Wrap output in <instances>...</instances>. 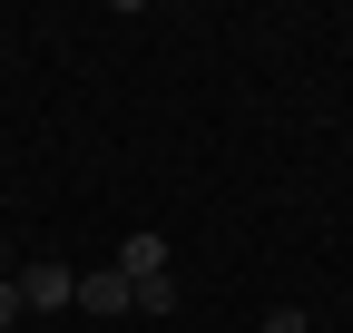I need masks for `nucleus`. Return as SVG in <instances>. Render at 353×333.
I'll return each instance as SVG.
<instances>
[{"mask_svg":"<svg viewBox=\"0 0 353 333\" xmlns=\"http://www.w3.org/2000/svg\"><path fill=\"white\" fill-rule=\"evenodd\" d=\"M69 304H79L69 265H20V314H69Z\"/></svg>","mask_w":353,"mask_h":333,"instance_id":"f257e3e1","label":"nucleus"},{"mask_svg":"<svg viewBox=\"0 0 353 333\" xmlns=\"http://www.w3.org/2000/svg\"><path fill=\"white\" fill-rule=\"evenodd\" d=\"M79 314H99V323H108V314H138V284H128L118 265H99V275H79Z\"/></svg>","mask_w":353,"mask_h":333,"instance_id":"f03ea898","label":"nucleus"},{"mask_svg":"<svg viewBox=\"0 0 353 333\" xmlns=\"http://www.w3.org/2000/svg\"><path fill=\"white\" fill-rule=\"evenodd\" d=\"M20 323V275H0V333Z\"/></svg>","mask_w":353,"mask_h":333,"instance_id":"39448f33","label":"nucleus"},{"mask_svg":"<svg viewBox=\"0 0 353 333\" xmlns=\"http://www.w3.org/2000/svg\"><path fill=\"white\" fill-rule=\"evenodd\" d=\"M118 275H128V284H157V275H167V235H148V226H138V235L118 245Z\"/></svg>","mask_w":353,"mask_h":333,"instance_id":"7ed1b4c3","label":"nucleus"},{"mask_svg":"<svg viewBox=\"0 0 353 333\" xmlns=\"http://www.w3.org/2000/svg\"><path fill=\"white\" fill-rule=\"evenodd\" d=\"M255 333H314V323H304V304H275V314H265Z\"/></svg>","mask_w":353,"mask_h":333,"instance_id":"20e7f679","label":"nucleus"}]
</instances>
